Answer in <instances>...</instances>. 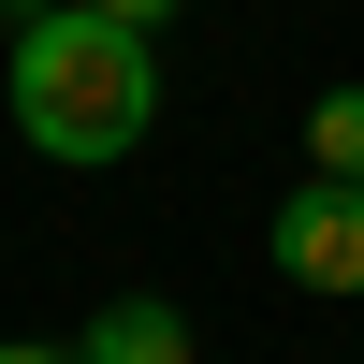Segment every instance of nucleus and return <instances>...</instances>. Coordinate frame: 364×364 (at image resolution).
Instances as JSON below:
<instances>
[{"label": "nucleus", "mask_w": 364, "mask_h": 364, "mask_svg": "<svg viewBox=\"0 0 364 364\" xmlns=\"http://www.w3.org/2000/svg\"><path fill=\"white\" fill-rule=\"evenodd\" d=\"M161 29H117L87 15V0H44V15H15V58H0V102H15V132L44 146V161L102 175L132 161L146 132H161Z\"/></svg>", "instance_id": "nucleus-1"}, {"label": "nucleus", "mask_w": 364, "mask_h": 364, "mask_svg": "<svg viewBox=\"0 0 364 364\" xmlns=\"http://www.w3.org/2000/svg\"><path fill=\"white\" fill-rule=\"evenodd\" d=\"M277 277L291 291H364V175L277 190Z\"/></svg>", "instance_id": "nucleus-2"}, {"label": "nucleus", "mask_w": 364, "mask_h": 364, "mask_svg": "<svg viewBox=\"0 0 364 364\" xmlns=\"http://www.w3.org/2000/svg\"><path fill=\"white\" fill-rule=\"evenodd\" d=\"M73 364H190V321H175L161 291H117V306H87Z\"/></svg>", "instance_id": "nucleus-3"}, {"label": "nucleus", "mask_w": 364, "mask_h": 364, "mask_svg": "<svg viewBox=\"0 0 364 364\" xmlns=\"http://www.w3.org/2000/svg\"><path fill=\"white\" fill-rule=\"evenodd\" d=\"M306 175H364V87H321L306 102Z\"/></svg>", "instance_id": "nucleus-4"}, {"label": "nucleus", "mask_w": 364, "mask_h": 364, "mask_svg": "<svg viewBox=\"0 0 364 364\" xmlns=\"http://www.w3.org/2000/svg\"><path fill=\"white\" fill-rule=\"evenodd\" d=\"M87 15H117V29H161V15H175V0H87Z\"/></svg>", "instance_id": "nucleus-5"}, {"label": "nucleus", "mask_w": 364, "mask_h": 364, "mask_svg": "<svg viewBox=\"0 0 364 364\" xmlns=\"http://www.w3.org/2000/svg\"><path fill=\"white\" fill-rule=\"evenodd\" d=\"M0 364H73V350H0Z\"/></svg>", "instance_id": "nucleus-6"}]
</instances>
